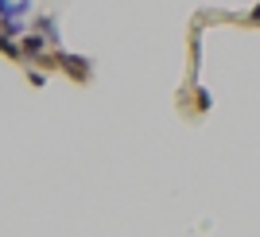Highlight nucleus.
Returning <instances> with one entry per match:
<instances>
[{"label": "nucleus", "instance_id": "nucleus-6", "mask_svg": "<svg viewBox=\"0 0 260 237\" xmlns=\"http://www.w3.org/2000/svg\"><path fill=\"white\" fill-rule=\"evenodd\" d=\"M31 8H35L31 0H12V12H8V16H16V20H27V16H31Z\"/></svg>", "mask_w": 260, "mask_h": 237}, {"label": "nucleus", "instance_id": "nucleus-7", "mask_svg": "<svg viewBox=\"0 0 260 237\" xmlns=\"http://www.w3.org/2000/svg\"><path fill=\"white\" fill-rule=\"evenodd\" d=\"M27 82H31V86H47V70H39V66H27Z\"/></svg>", "mask_w": 260, "mask_h": 237}, {"label": "nucleus", "instance_id": "nucleus-4", "mask_svg": "<svg viewBox=\"0 0 260 237\" xmlns=\"http://www.w3.org/2000/svg\"><path fill=\"white\" fill-rule=\"evenodd\" d=\"M27 27H31V23H27V20H16V16H4V20H0V35H8V39H20Z\"/></svg>", "mask_w": 260, "mask_h": 237}, {"label": "nucleus", "instance_id": "nucleus-1", "mask_svg": "<svg viewBox=\"0 0 260 237\" xmlns=\"http://www.w3.org/2000/svg\"><path fill=\"white\" fill-rule=\"evenodd\" d=\"M54 58H58V70H62L70 82H89L93 78V63H89L86 54H70L62 47H54Z\"/></svg>", "mask_w": 260, "mask_h": 237}, {"label": "nucleus", "instance_id": "nucleus-8", "mask_svg": "<svg viewBox=\"0 0 260 237\" xmlns=\"http://www.w3.org/2000/svg\"><path fill=\"white\" fill-rule=\"evenodd\" d=\"M210 105H214V101H210V94H206V90H198V109H210Z\"/></svg>", "mask_w": 260, "mask_h": 237}, {"label": "nucleus", "instance_id": "nucleus-5", "mask_svg": "<svg viewBox=\"0 0 260 237\" xmlns=\"http://www.w3.org/2000/svg\"><path fill=\"white\" fill-rule=\"evenodd\" d=\"M0 54H4V58H12V63H23V54H20V39H8V35H0Z\"/></svg>", "mask_w": 260, "mask_h": 237}, {"label": "nucleus", "instance_id": "nucleus-3", "mask_svg": "<svg viewBox=\"0 0 260 237\" xmlns=\"http://www.w3.org/2000/svg\"><path fill=\"white\" fill-rule=\"evenodd\" d=\"M43 51H51V43H47V39H43L39 32H23V35H20V54H23V66H31V63H35V58H39Z\"/></svg>", "mask_w": 260, "mask_h": 237}, {"label": "nucleus", "instance_id": "nucleus-10", "mask_svg": "<svg viewBox=\"0 0 260 237\" xmlns=\"http://www.w3.org/2000/svg\"><path fill=\"white\" fill-rule=\"evenodd\" d=\"M249 20H252V23H260V4L252 8V16H249Z\"/></svg>", "mask_w": 260, "mask_h": 237}, {"label": "nucleus", "instance_id": "nucleus-2", "mask_svg": "<svg viewBox=\"0 0 260 237\" xmlns=\"http://www.w3.org/2000/svg\"><path fill=\"white\" fill-rule=\"evenodd\" d=\"M27 32H39V35L47 39V43H51V51H54V47H62V32H58V16H51V12L35 16Z\"/></svg>", "mask_w": 260, "mask_h": 237}, {"label": "nucleus", "instance_id": "nucleus-9", "mask_svg": "<svg viewBox=\"0 0 260 237\" xmlns=\"http://www.w3.org/2000/svg\"><path fill=\"white\" fill-rule=\"evenodd\" d=\"M8 12H12V0H0V20H4Z\"/></svg>", "mask_w": 260, "mask_h": 237}]
</instances>
